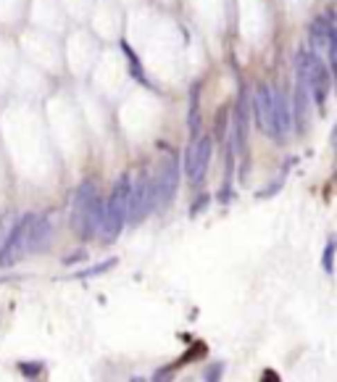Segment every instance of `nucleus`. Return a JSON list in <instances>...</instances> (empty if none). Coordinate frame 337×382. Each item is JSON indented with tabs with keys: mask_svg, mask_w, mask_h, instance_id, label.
Returning <instances> with one entry per match:
<instances>
[{
	"mask_svg": "<svg viewBox=\"0 0 337 382\" xmlns=\"http://www.w3.org/2000/svg\"><path fill=\"white\" fill-rule=\"evenodd\" d=\"M103 216V198L98 193V184L92 180H85L74 193V206H71V227L82 240H90L98 235Z\"/></svg>",
	"mask_w": 337,
	"mask_h": 382,
	"instance_id": "nucleus-1",
	"label": "nucleus"
},
{
	"mask_svg": "<svg viewBox=\"0 0 337 382\" xmlns=\"http://www.w3.org/2000/svg\"><path fill=\"white\" fill-rule=\"evenodd\" d=\"M130 187L132 180L130 174H121L111 190L108 200L103 203V216H101V227H98V235L103 243H114L124 224H127V211H130Z\"/></svg>",
	"mask_w": 337,
	"mask_h": 382,
	"instance_id": "nucleus-2",
	"label": "nucleus"
},
{
	"mask_svg": "<svg viewBox=\"0 0 337 382\" xmlns=\"http://www.w3.org/2000/svg\"><path fill=\"white\" fill-rule=\"evenodd\" d=\"M298 77L306 82V87L311 92V101L319 108H325L327 92H329V69L319 58V53L300 51L298 53Z\"/></svg>",
	"mask_w": 337,
	"mask_h": 382,
	"instance_id": "nucleus-3",
	"label": "nucleus"
},
{
	"mask_svg": "<svg viewBox=\"0 0 337 382\" xmlns=\"http://www.w3.org/2000/svg\"><path fill=\"white\" fill-rule=\"evenodd\" d=\"M158 206L156 196V177L148 169L140 171L137 182L130 187V211H127V222L137 224L143 222L148 214H153V209Z\"/></svg>",
	"mask_w": 337,
	"mask_h": 382,
	"instance_id": "nucleus-4",
	"label": "nucleus"
},
{
	"mask_svg": "<svg viewBox=\"0 0 337 382\" xmlns=\"http://www.w3.org/2000/svg\"><path fill=\"white\" fill-rule=\"evenodd\" d=\"M35 214H21L11 227V235L6 237L3 248H0V269H8L13 263H19L29 253V229H32Z\"/></svg>",
	"mask_w": 337,
	"mask_h": 382,
	"instance_id": "nucleus-5",
	"label": "nucleus"
},
{
	"mask_svg": "<svg viewBox=\"0 0 337 382\" xmlns=\"http://www.w3.org/2000/svg\"><path fill=\"white\" fill-rule=\"evenodd\" d=\"M253 111H256V124L259 130L269 137V140H282V134L277 130L272 111V95H269V85H259L256 95H253Z\"/></svg>",
	"mask_w": 337,
	"mask_h": 382,
	"instance_id": "nucleus-6",
	"label": "nucleus"
},
{
	"mask_svg": "<svg viewBox=\"0 0 337 382\" xmlns=\"http://www.w3.org/2000/svg\"><path fill=\"white\" fill-rule=\"evenodd\" d=\"M177 184H180V161L168 156L161 166V174L156 177V196L158 206H168L177 196Z\"/></svg>",
	"mask_w": 337,
	"mask_h": 382,
	"instance_id": "nucleus-7",
	"label": "nucleus"
},
{
	"mask_svg": "<svg viewBox=\"0 0 337 382\" xmlns=\"http://www.w3.org/2000/svg\"><path fill=\"white\" fill-rule=\"evenodd\" d=\"M211 150H214V137H211V134H198V137H195V156H193L190 182H200V180L206 177L208 164H211Z\"/></svg>",
	"mask_w": 337,
	"mask_h": 382,
	"instance_id": "nucleus-8",
	"label": "nucleus"
},
{
	"mask_svg": "<svg viewBox=\"0 0 337 382\" xmlns=\"http://www.w3.org/2000/svg\"><path fill=\"white\" fill-rule=\"evenodd\" d=\"M53 237V224L48 214H35L32 219V229H29V253H40L48 250Z\"/></svg>",
	"mask_w": 337,
	"mask_h": 382,
	"instance_id": "nucleus-9",
	"label": "nucleus"
},
{
	"mask_svg": "<svg viewBox=\"0 0 337 382\" xmlns=\"http://www.w3.org/2000/svg\"><path fill=\"white\" fill-rule=\"evenodd\" d=\"M269 95H272V111H274V121H277V130L285 137L287 132L293 130V108H290V101L285 98V92L279 87H269Z\"/></svg>",
	"mask_w": 337,
	"mask_h": 382,
	"instance_id": "nucleus-10",
	"label": "nucleus"
},
{
	"mask_svg": "<svg viewBox=\"0 0 337 382\" xmlns=\"http://www.w3.org/2000/svg\"><path fill=\"white\" fill-rule=\"evenodd\" d=\"M290 108H295V121H298V130L306 127V119H309V111H311V92L306 87V82L298 77V85H295V95H293V103Z\"/></svg>",
	"mask_w": 337,
	"mask_h": 382,
	"instance_id": "nucleus-11",
	"label": "nucleus"
},
{
	"mask_svg": "<svg viewBox=\"0 0 337 382\" xmlns=\"http://www.w3.org/2000/svg\"><path fill=\"white\" fill-rule=\"evenodd\" d=\"M332 13H325V16H316L311 24V45L313 53L325 51L327 48V40H329V32H332Z\"/></svg>",
	"mask_w": 337,
	"mask_h": 382,
	"instance_id": "nucleus-12",
	"label": "nucleus"
},
{
	"mask_svg": "<svg viewBox=\"0 0 337 382\" xmlns=\"http://www.w3.org/2000/svg\"><path fill=\"white\" fill-rule=\"evenodd\" d=\"M187 130H190V137H198V132H200V85H193V90H190Z\"/></svg>",
	"mask_w": 337,
	"mask_h": 382,
	"instance_id": "nucleus-13",
	"label": "nucleus"
},
{
	"mask_svg": "<svg viewBox=\"0 0 337 382\" xmlns=\"http://www.w3.org/2000/svg\"><path fill=\"white\" fill-rule=\"evenodd\" d=\"M119 263V259H108V261H103V263H95L92 269H85V272H74V279H90V277H98V275H105L108 269H114Z\"/></svg>",
	"mask_w": 337,
	"mask_h": 382,
	"instance_id": "nucleus-14",
	"label": "nucleus"
},
{
	"mask_svg": "<svg viewBox=\"0 0 337 382\" xmlns=\"http://www.w3.org/2000/svg\"><path fill=\"white\" fill-rule=\"evenodd\" d=\"M332 259H335V240H329V243H327L325 259H322V263H325V272H327V275H332V272H335V261H332Z\"/></svg>",
	"mask_w": 337,
	"mask_h": 382,
	"instance_id": "nucleus-15",
	"label": "nucleus"
},
{
	"mask_svg": "<svg viewBox=\"0 0 337 382\" xmlns=\"http://www.w3.org/2000/svg\"><path fill=\"white\" fill-rule=\"evenodd\" d=\"M19 372H21L24 377H40V374H42V364H29V361H21V364H19Z\"/></svg>",
	"mask_w": 337,
	"mask_h": 382,
	"instance_id": "nucleus-16",
	"label": "nucleus"
},
{
	"mask_svg": "<svg viewBox=\"0 0 337 382\" xmlns=\"http://www.w3.org/2000/svg\"><path fill=\"white\" fill-rule=\"evenodd\" d=\"M13 222H16V219H13L11 214H6V216H3V222H0V248H3V243H6V237L11 235Z\"/></svg>",
	"mask_w": 337,
	"mask_h": 382,
	"instance_id": "nucleus-17",
	"label": "nucleus"
},
{
	"mask_svg": "<svg viewBox=\"0 0 337 382\" xmlns=\"http://www.w3.org/2000/svg\"><path fill=\"white\" fill-rule=\"evenodd\" d=\"M208 200H211V198H208V196L198 198V200H195V206H193V211H190V216H195V214H200V211L206 209V206H208Z\"/></svg>",
	"mask_w": 337,
	"mask_h": 382,
	"instance_id": "nucleus-18",
	"label": "nucleus"
},
{
	"mask_svg": "<svg viewBox=\"0 0 337 382\" xmlns=\"http://www.w3.org/2000/svg\"><path fill=\"white\" fill-rule=\"evenodd\" d=\"M219 377H221V367H214V369H208L206 374H203V380H214V382L219 380Z\"/></svg>",
	"mask_w": 337,
	"mask_h": 382,
	"instance_id": "nucleus-19",
	"label": "nucleus"
},
{
	"mask_svg": "<svg viewBox=\"0 0 337 382\" xmlns=\"http://www.w3.org/2000/svg\"><path fill=\"white\" fill-rule=\"evenodd\" d=\"M263 380H266V382H277V380H279V374H277V372H272V369H269V372H263Z\"/></svg>",
	"mask_w": 337,
	"mask_h": 382,
	"instance_id": "nucleus-20",
	"label": "nucleus"
}]
</instances>
